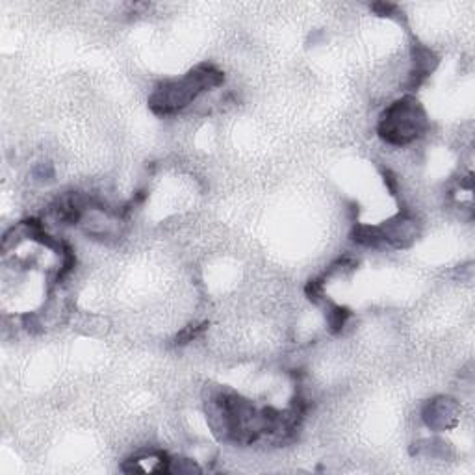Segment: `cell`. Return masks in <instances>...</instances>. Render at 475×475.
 <instances>
[{
	"label": "cell",
	"mask_w": 475,
	"mask_h": 475,
	"mask_svg": "<svg viewBox=\"0 0 475 475\" xmlns=\"http://www.w3.org/2000/svg\"><path fill=\"white\" fill-rule=\"evenodd\" d=\"M372 12H375L379 17H393L395 13L400 12L398 4H390V2H375L372 4Z\"/></svg>",
	"instance_id": "cell-12"
},
{
	"label": "cell",
	"mask_w": 475,
	"mask_h": 475,
	"mask_svg": "<svg viewBox=\"0 0 475 475\" xmlns=\"http://www.w3.org/2000/svg\"><path fill=\"white\" fill-rule=\"evenodd\" d=\"M380 230L385 234V241L395 249L409 247L412 241L416 240V223L405 208L401 210L395 217L382 223Z\"/></svg>",
	"instance_id": "cell-5"
},
{
	"label": "cell",
	"mask_w": 475,
	"mask_h": 475,
	"mask_svg": "<svg viewBox=\"0 0 475 475\" xmlns=\"http://www.w3.org/2000/svg\"><path fill=\"white\" fill-rule=\"evenodd\" d=\"M385 184L388 186V190H390V193H392L393 197H398V178H395V175H393L392 171H385Z\"/></svg>",
	"instance_id": "cell-13"
},
{
	"label": "cell",
	"mask_w": 475,
	"mask_h": 475,
	"mask_svg": "<svg viewBox=\"0 0 475 475\" xmlns=\"http://www.w3.org/2000/svg\"><path fill=\"white\" fill-rule=\"evenodd\" d=\"M351 316H353V312L349 310L348 306H340V304L330 303L329 310H327V321H329L330 332H332V334H338Z\"/></svg>",
	"instance_id": "cell-8"
},
{
	"label": "cell",
	"mask_w": 475,
	"mask_h": 475,
	"mask_svg": "<svg viewBox=\"0 0 475 475\" xmlns=\"http://www.w3.org/2000/svg\"><path fill=\"white\" fill-rule=\"evenodd\" d=\"M456 416H459V405L455 400L443 398V395L429 401L422 412L425 425L433 431H443V429L453 427L456 424Z\"/></svg>",
	"instance_id": "cell-4"
},
{
	"label": "cell",
	"mask_w": 475,
	"mask_h": 475,
	"mask_svg": "<svg viewBox=\"0 0 475 475\" xmlns=\"http://www.w3.org/2000/svg\"><path fill=\"white\" fill-rule=\"evenodd\" d=\"M304 293H306V297L310 299L314 304L324 303L325 299H327L324 292V277H321V279L308 280V284L304 288Z\"/></svg>",
	"instance_id": "cell-10"
},
{
	"label": "cell",
	"mask_w": 475,
	"mask_h": 475,
	"mask_svg": "<svg viewBox=\"0 0 475 475\" xmlns=\"http://www.w3.org/2000/svg\"><path fill=\"white\" fill-rule=\"evenodd\" d=\"M25 319H26V321H30V319H36V316H34V314H26ZM26 327H28V330H30V329L34 330V327H38V325H36V324H26Z\"/></svg>",
	"instance_id": "cell-14"
},
{
	"label": "cell",
	"mask_w": 475,
	"mask_h": 475,
	"mask_svg": "<svg viewBox=\"0 0 475 475\" xmlns=\"http://www.w3.org/2000/svg\"><path fill=\"white\" fill-rule=\"evenodd\" d=\"M206 414L212 431L227 442L251 446L266 437L264 412L240 393L217 390L206 401Z\"/></svg>",
	"instance_id": "cell-1"
},
{
	"label": "cell",
	"mask_w": 475,
	"mask_h": 475,
	"mask_svg": "<svg viewBox=\"0 0 475 475\" xmlns=\"http://www.w3.org/2000/svg\"><path fill=\"white\" fill-rule=\"evenodd\" d=\"M438 62H440V60H438L437 54H435L429 47L419 43L412 45V64H414V67H412L411 76H409L406 88L418 89L419 86L424 84L425 78L431 75L433 71L437 69Z\"/></svg>",
	"instance_id": "cell-6"
},
{
	"label": "cell",
	"mask_w": 475,
	"mask_h": 475,
	"mask_svg": "<svg viewBox=\"0 0 475 475\" xmlns=\"http://www.w3.org/2000/svg\"><path fill=\"white\" fill-rule=\"evenodd\" d=\"M429 130V119L422 102L416 97L406 95L392 102L380 114L377 134L388 145L403 147L419 140Z\"/></svg>",
	"instance_id": "cell-3"
},
{
	"label": "cell",
	"mask_w": 475,
	"mask_h": 475,
	"mask_svg": "<svg viewBox=\"0 0 475 475\" xmlns=\"http://www.w3.org/2000/svg\"><path fill=\"white\" fill-rule=\"evenodd\" d=\"M206 327H208L206 321L199 325H188V327H184L177 334V338H175V343H177V345H186V343L193 342L195 338H199V336L203 334L204 330H206Z\"/></svg>",
	"instance_id": "cell-9"
},
{
	"label": "cell",
	"mask_w": 475,
	"mask_h": 475,
	"mask_svg": "<svg viewBox=\"0 0 475 475\" xmlns=\"http://www.w3.org/2000/svg\"><path fill=\"white\" fill-rule=\"evenodd\" d=\"M193 472H201V468L190 459H171L169 474H193Z\"/></svg>",
	"instance_id": "cell-11"
},
{
	"label": "cell",
	"mask_w": 475,
	"mask_h": 475,
	"mask_svg": "<svg viewBox=\"0 0 475 475\" xmlns=\"http://www.w3.org/2000/svg\"><path fill=\"white\" fill-rule=\"evenodd\" d=\"M225 82L223 71L210 64H201L188 71L182 78L158 84L149 97V108L156 115H173L188 108L204 91L219 88Z\"/></svg>",
	"instance_id": "cell-2"
},
{
	"label": "cell",
	"mask_w": 475,
	"mask_h": 475,
	"mask_svg": "<svg viewBox=\"0 0 475 475\" xmlns=\"http://www.w3.org/2000/svg\"><path fill=\"white\" fill-rule=\"evenodd\" d=\"M351 240L358 243V245H364V247L379 249L380 245H385V234L380 227H372V225H361V223H355V227L351 230Z\"/></svg>",
	"instance_id": "cell-7"
}]
</instances>
